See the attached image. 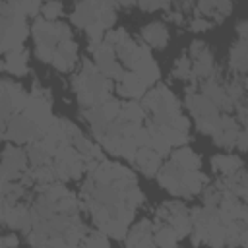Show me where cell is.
Listing matches in <instances>:
<instances>
[{
    "mask_svg": "<svg viewBox=\"0 0 248 248\" xmlns=\"http://www.w3.org/2000/svg\"><path fill=\"white\" fill-rule=\"evenodd\" d=\"M81 202L99 232L122 240L134 221L136 209L143 205L145 196L128 167L103 159L87 170L81 186Z\"/></svg>",
    "mask_w": 248,
    "mask_h": 248,
    "instance_id": "1",
    "label": "cell"
},
{
    "mask_svg": "<svg viewBox=\"0 0 248 248\" xmlns=\"http://www.w3.org/2000/svg\"><path fill=\"white\" fill-rule=\"evenodd\" d=\"M25 238L33 248H79L87 229L79 217V202L62 182L33 186Z\"/></svg>",
    "mask_w": 248,
    "mask_h": 248,
    "instance_id": "2",
    "label": "cell"
},
{
    "mask_svg": "<svg viewBox=\"0 0 248 248\" xmlns=\"http://www.w3.org/2000/svg\"><path fill=\"white\" fill-rule=\"evenodd\" d=\"M190 223L194 246L207 244L211 248H246L248 217L232 215L213 205H203L190 209Z\"/></svg>",
    "mask_w": 248,
    "mask_h": 248,
    "instance_id": "3",
    "label": "cell"
},
{
    "mask_svg": "<svg viewBox=\"0 0 248 248\" xmlns=\"http://www.w3.org/2000/svg\"><path fill=\"white\" fill-rule=\"evenodd\" d=\"M140 105L145 112V122L149 130L161 136L169 130H178L188 134L190 120L182 114L178 99L165 83H157L151 89H147Z\"/></svg>",
    "mask_w": 248,
    "mask_h": 248,
    "instance_id": "4",
    "label": "cell"
},
{
    "mask_svg": "<svg viewBox=\"0 0 248 248\" xmlns=\"http://www.w3.org/2000/svg\"><path fill=\"white\" fill-rule=\"evenodd\" d=\"M103 41L114 48L118 62L124 64L128 72H134L147 87H153L159 81L161 70L153 60L149 46L143 43H138L134 37L128 35L126 29L107 31Z\"/></svg>",
    "mask_w": 248,
    "mask_h": 248,
    "instance_id": "5",
    "label": "cell"
},
{
    "mask_svg": "<svg viewBox=\"0 0 248 248\" xmlns=\"http://www.w3.org/2000/svg\"><path fill=\"white\" fill-rule=\"evenodd\" d=\"M112 81L105 78L91 60H81V70L72 78V89L76 93L81 110L95 108L108 101L112 95Z\"/></svg>",
    "mask_w": 248,
    "mask_h": 248,
    "instance_id": "6",
    "label": "cell"
},
{
    "mask_svg": "<svg viewBox=\"0 0 248 248\" xmlns=\"http://www.w3.org/2000/svg\"><path fill=\"white\" fill-rule=\"evenodd\" d=\"M157 182L167 192L178 196V198H194L203 192V188L209 184L207 176L202 170H186L174 161H167L157 170Z\"/></svg>",
    "mask_w": 248,
    "mask_h": 248,
    "instance_id": "7",
    "label": "cell"
},
{
    "mask_svg": "<svg viewBox=\"0 0 248 248\" xmlns=\"http://www.w3.org/2000/svg\"><path fill=\"white\" fill-rule=\"evenodd\" d=\"M31 35L35 41V54L41 62L50 64L54 50L68 39L72 37V31L66 23L62 21H46L43 17H35L33 27H31Z\"/></svg>",
    "mask_w": 248,
    "mask_h": 248,
    "instance_id": "8",
    "label": "cell"
},
{
    "mask_svg": "<svg viewBox=\"0 0 248 248\" xmlns=\"http://www.w3.org/2000/svg\"><path fill=\"white\" fill-rule=\"evenodd\" d=\"M29 35V25L25 17L17 16L14 2H0V54L23 46Z\"/></svg>",
    "mask_w": 248,
    "mask_h": 248,
    "instance_id": "9",
    "label": "cell"
},
{
    "mask_svg": "<svg viewBox=\"0 0 248 248\" xmlns=\"http://www.w3.org/2000/svg\"><path fill=\"white\" fill-rule=\"evenodd\" d=\"M184 99H186V107L190 108L192 116L196 118V126L202 134L213 136V132L217 130V126L221 124L225 112H221L207 97H203L194 85H188L184 91Z\"/></svg>",
    "mask_w": 248,
    "mask_h": 248,
    "instance_id": "10",
    "label": "cell"
},
{
    "mask_svg": "<svg viewBox=\"0 0 248 248\" xmlns=\"http://www.w3.org/2000/svg\"><path fill=\"white\" fill-rule=\"evenodd\" d=\"M23 116H27L39 130L41 134H45L52 122H54V114H52V97H50V89L41 87L37 81L31 89V95L25 103V108L21 112Z\"/></svg>",
    "mask_w": 248,
    "mask_h": 248,
    "instance_id": "11",
    "label": "cell"
},
{
    "mask_svg": "<svg viewBox=\"0 0 248 248\" xmlns=\"http://www.w3.org/2000/svg\"><path fill=\"white\" fill-rule=\"evenodd\" d=\"M155 221H161L165 225H169L178 240L188 236L192 231V223H190V209L182 203V202H165L163 205L157 207L155 211Z\"/></svg>",
    "mask_w": 248,
    "mask_h": 248,
    "instance_id": "12",
    "label": "cell"
},
{
    "mask_svg": "<svg viewBox=\"0 0 248 248\" xmlns=\"http://www.w3.org/2000/svg\"><path fill=\"white\" fill-rule=\"evenodd\" d=\"M27 153L17 145H8L2 151L0 182H19L27 172Z\"/></svg>",
    "mask_w": 248,
    "mask_h": 248,
    "instance_id": "13",
    "label": "cell"
},
{
    "mask_svg": "<svg viewBox=\"0 0 248 248\" xmlns=\"http://www.w3.org/2000/svg\"><path fill=\"white\" fill-rule=\"evenodd\" d=\"M188 56H190V62H192L190 83L202 81V79L209 78L215 72L213 54H211L207 43H203V41H192V45L188 48Z\"/></svg>",
    "mask_w": 248,
    "mask_h": 248,
    "instance_id": "14",
    "label": "cell"
},
{
    "mask_svg": "<svg viewBox=\"0 0 248 248\" xmlns=\"http://www.w3.org/2000/svg\"><path fill=\"white\" fill-rule=\"evenodd\" d=\"M41 136H43L41 130L27 116H23L21 112H17L6 124V130L2 134V140H8L12 143H27L29 145V143L37 141Z\"/></svg>",
    "mask_w": 248,
    "mask_h": 248,
    "instance_id": "15",
    "label": "cell"
},
{
    "mask_svg": "<svg viewBox=\"0 0 248 248\" xmlns=\"http://www.w3.org/2000/svg\"><path fill=\"white\" fill-rule=\"evenodd\" d=\"M87 50L93 54L95 66H97V70H99L105 78H108L110 81H112V79H116V81L120 79V76L124 74V68H122V64L118 62V58H116V54H114V48H112L110 45H107V43L103 41L101 45L89 46Z\"/></svg>",
    "mask_w": 248,
    "mask_h": 248,
    "instance_id": "16",
    "label": "cell"
},
{
    "mask_svg": "<svg viewBox=\"0 0 248 248\" xmlns=\"http://www.w3.org/2000/svg\"><path fill=\"white\" fill-rule=\"evenodd\" d=\"M116 93L120 95V97H124L126 101H140L143 95H145V91L149 89L134 72H128V70H124V74L120 76V79L116 81Z\"/></svg>",
    "mask_w": 248,
    "mask_h": 248,
    "instance_id": "17",
    "label": "cell"
},
{
    "mask_svg": "<svg viewBox=\"0 0 248 248\" xmlns=\"http://www.w3.org/2000/svg\"><path fill=\"white\" fill-rule=\"evenodd\" d=\"M126 248H157L153 242V232H151V221L141 219L136 223L128 232H126Z\"/></svg>",
    "mask_w": 248,
    "mask_h": 248,
    "instance_id": "18",
    "label": "cell"
},
{
    "mask_svg": "<svg viewBox=\"0 0 248 248\" xmlns=\"http://www.w3.org/2000/svg\"><path fill=\"white\" fill-rule=\"evenodd\" d=\"M101 8H103V2H97V0H91V2H79L74 12L70 14V19L74 25L85 29L93 23L99 21V16H101Z\"/></svg>",
    "mask_w": 248,
    "mask_h": 248,
    "instance_id": "19",
    "label": "cell"
},
{
    "mask_svg": "<svg viewBox=\"0 0 248 248\" xmlns=\"http://www.w3.org/2000/svg\"><path fill=\"white\" fill-rule=\"evenodd\" d=\"M132 163L141 170L143 176L151 178V176H155L157 170L161 169L163 157H161L159 153H155L153 149H149V147H138V149H136V155H134V159H132Z\"/></svg>",
    "mask_w": 248,
    "mask_h": 248,
    "instance_id": "20",
    "label": "cell"
},
{
    "mask_svg": "<svg viewBox=\"0 0 248 248\" xmlns=\"http://www.w3.org/2000/svg\"><path fill=\"white\" fill-rule=\"evenodd\" d=\"M141 41L151 48H165L169 43V29L163 21H151L141 27Z\"/></svg>",
    "mask_w": 248,
    "mask_h": 248,
    "instance_id": "21",
    "label": "cell"
},
{
    "mask_svg": "<svg viewBox=\"0 0 248 248\" xmlns=\"http://www.w3.org/2000/svg\"><path fill=\"white\" fill-rule=\"evenodd\" d=\"M229 66H231V70H232L234 76L246 78V68H248V41L236 39V41L231 45Z\"/></svg>",
    "mask_w": 248,
    "mask_h": 248,
    "instance_id": "22",
    "label": "cell"
},
{
    "mask_svg": "<svg viewBox=\"0 0 248 248\" xmlns=\"http://www.w3.org/2000/svg\"><path fill=\"white\" fill-rule=\"evenodd\" d=\"M27 58H29V52L25 46H17L14 50H10L4 58V70L10 72L12 76L19 78V76H25L29 72L27 68Z\"/></svg>",
    "mask_w": 248,
    "mask_h": 248,
    "instance_id": "23",
    "label": "cell"
},
{
    "mask_svg": "<svg viewBox=\"0 0 248 248\" xmlns=\"http://www.w3.org/2000/svg\"><path fill=\"white\" fill-rule=\"evenodd\" d=\"M151 232H153V242L157 248H176L178 236L169 225L153 219L151 221Z\"/></svg>",
    "mask_w": 248,
    "mask_h": 248,
    "instance_id": "24",
    "label": "cell"
},
{
    "mask_svg": "<svg viewBox=\"0 0 248 248\" xmlns=\"http://www.w3.org/2000/svg\"><path fill=\"white\" fill-rule=\"evenodd\" d=\"M242 167H244V163L238 155H213L211 157V169L215 172H219L221 176L234 174Z\"/></svg>",
    "mask_w": 248,
    "mask_h": 248,
    "instance_id": "25",
    "label": "cell"
},
{
    "mask_svg": "<svg viewBox=\"0 0 248 248\" xmlns=\"http://www.w3.org/2000/svg\"><path fill=\"white\" fill-rule=\"evenodd\" d=\"M170 161H174L176 165H180V167L186 169V170H200V167H202V159H200L188 145L176 147V149L170 153Z\"/></svg>",
    "mask_w": 248,
    "mask_h": 248,
    "instance_id": "26",
    "label": "cell"
},
{
    "mask_svg": "<svg viewBox=\"0 0 248 248\" xmlns=\"http://www.w3.org/2000/svg\"><path fill=\"white\" fill-rule=\"evenodd\" d=\"M120 116L126 120V122H132V124H143L145 120V112L140 105V101H124L122 103V110H120Z\"/></svg>",
    "mask_w": 248,
    "mask_h": 248,
    "instance_id": "27",
    "label": "cell"
},
{
    "mask_svg": "<svg viewBox=\"0 0 248 248\" xmlns=\"http://www.w3.org/2000/svg\"><path fill=\"white\" fill-rule=\"evenodd\" d=\"M79 248H110L108 236H105L99 231H87V234L79 242Z\"/></svg>",
    "mask_w": 248,
    "mask_h": 248,
    "instance_id": "28",
    "label": "cell"
},
{
    "mask_svg": "<svg viewBox=\"0 0 248 248\" xmlns=\"http://www.w3.org/2000/svg\"><path fill=\"white\" fill-rule=\"evenodd\" d=\"M190 74H192V62H190V56L186 52H182L176 62H174V68H172V76L178 78V79H188L190 81Z\"/></svg>",
    "mask_w": 248,
    "mask_h": 248,
    "instance_id": "29",
    "label": "cell"
},
{
    "mask_svg": "<svg viewBox=\"0 0 248 248\" xmlns=\"http://www.w3.org/2000/svg\"><path fill=\"white\" fill-rule=\"evenodd\" d=\"M99 23L105 29H110L116 23V2H103L101 8V16H99Z\"/></svg>",
    "mask_w": 248,
    "mask_h": 248,
    "instance_id": "30",
    "label": "cell"
},
{
    "mask_svg": "<svg viewBox=\"0 0 248 248\" xmlns=\"http://www.w3.org/2000/svg\"><path fill=\"white\" fill-rule=\"evenodd\" d=\"M105 33H107V29H105L99 21L93 23V25H89V27H85V35H87L89 46H97V45H101L103 39H105ZM89 46H87V48H89Z\"/></svg>",
    "mask_w": 248,
    "mask_h": 248,
    "instance_id": "31",
    "label": "cell"
},
{
    "mask_svg": "<svg viewBox=\"0 0 248 248\" xmlns=\"http://www.w3.org/2000/svg\"><path fill=\"white\" fill-rule=\"evenodd\" d=\"M64 12V6L60 2H46L41 6V17L46 19V21H58V16H62Z\"/></svg>",
    "mask_w": 248,
    "mask_h": 248,
    "instance_id": "32",
    "label": "cell"
},
{
    "mask_svg": "<svg viewBox=\"0 0 248 248\" xmlns=\"http://www.w3.org/2000/svg\"><path fill=\"white\" fill-rule=\"evenodd\" d=\"M211 27H213V23H211L209 19H205V17L194 16V17L190 19V31H194V33H203V31H207V29H211Z\"/></svg>",
    "mask_w": 248,
    "mask_h": 248,
    "instance_id": "33",
    "label": "cell"
},
{
    "mask_svg": "<svg viewBox=\"0 0 248 248\" xmlns=\"http://www.w3.org/2000/svg\"><path fill=\"white\" fill-rule=\"evenodd\" d=\"M134 143H136V147H147V143H149V130H147L145 126H140V128L136 130V134H134Z\"/></svg>",
    "mask_w": 248,
    "mask_h": 248,
    "instance_id": "34",
    "label": "cell"
},
{
    "mask_svg": "<svg viewBox=\"0 0 248 248\" xmlns=\"http://www.w3.org/2000/svg\"><path fill=\"white\" fill-rule=\"evenodd\" d=\"M136 6L145 12H155V10H169L170 2H136Z\"/></svg>",
    "mask_w": 248,
    "mask_h": 248,
    "instance_id": "35",
    "label": "cell"
},
{
    "mask_svg": "<svg viewBox=\"0 0 248 248\" xmlns=\"http://www.w3.org/2000/svg\"><path fill=\"white\" fill-rule=\"evenodd\" d=\"M2 240H4L6 248H17V244H19V238H17V234H16V232H10V234L2 236Z\"/></svg>",
    "mask_w": 248,
    "mask_h": 248,
    "instance_id": "36",
    "label": "cell"
},
{
    "mask_svg": "<svg viewBox=\"0 0 248 248\" xmlns=\"http://www.w3.org/2000/svg\"><path fill=\"white\" fill-rule=\"evenodd\" d=\"M165 17L170 19V21H174V23H182V21H184V14H182V12H174V10H170V8H169V12H167Z\"/></svg>",
    "mask_w": 248,
    "mask_h": 248,
    "instance_id": "37",
    "label": "cell"
},
{
    "mask_svg": "<svg viewBox=\"0 0 248 248\" xmlns=\"http://www.w3.org/2000/svg\"><path fill=\"white\" fill-rule=\"evenodd\" d=\"M2 68H4V62H2V60H0V70H2Z\"/></svg>",
    "mask_w": 248,
    "mask_h": 248,
    "instance_id": "38",
    "label": "cell"
}]
</instances>
